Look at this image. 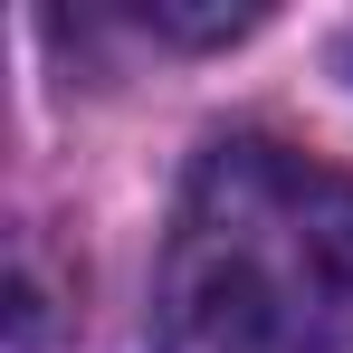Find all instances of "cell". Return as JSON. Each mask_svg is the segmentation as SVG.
<instances>
[{
  "label": "cell",
  "mask_w": 353,
  "mask_h": 353,
  "mask_svg": "<svg viewBox=\"0 0 353 353\" xmlns=\"http://www.w3.org/2000/svg\"><path fill=\"white\" fill-rule=\"evenodd\" d=\"M163 353H353V172L220 134L172 210Z\"/></svg>",
  "instance_id": "obj_1"
},
{
  "label": "cell",
  "mask_w": 353,
  "mask_h": 353,
  "mask_svg": "<svg viewBox=\"0 0 353 353\" xmlns=\"http://www.w3.org/2000/svg\"><path fill=\"white\" fill-rule=\"evenodd\" d=\"M143 19L172 29V39H239V29H258L268 10H258V0H248V10H172V0H163V10H143Z\"/></svg>",
  "instance_id": "obj_2"
},
{
  "label": "cell",
  "mask_w": 353,
  "mask_h": 353,
  "mask_svg": "<svg viewBox=\"0 0 353 353\" xmlns=\"http://www.w3.org/2000/svg\"><path fill=\"white\" fill-rule=\"evenodd\" d=\"M344 67H353V39H344Z\"/></svg>",
  "instance_id": "obj_3"
}]
</instances>
